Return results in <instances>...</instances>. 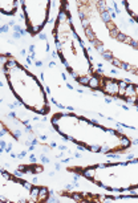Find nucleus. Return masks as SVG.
<instances>
[{
    "label": "nucleus",
    "mask_w": 138,
    "mask_h": 203,
    "mask_svg": "<svg viewBox=\"0 0 138 203\" xmlns=\"http://www.w3.org/2000/svg\"><path fill=\"white\" fill-rule=\"evenodd\" d=\"M49 198V191H48L47 187H41L40 188V193H39V201H47Z\"/></svg>",
    "instance_id": "obj_1"
}]
</instances>
